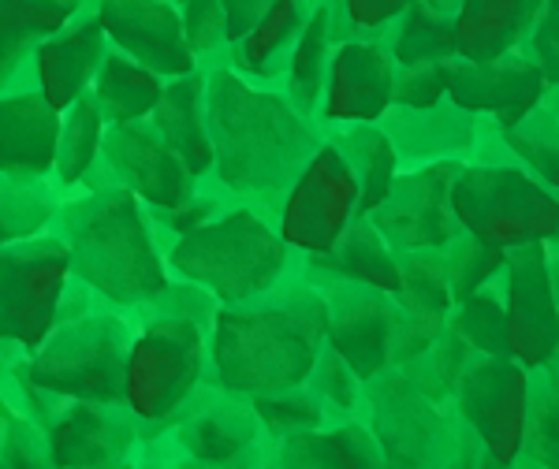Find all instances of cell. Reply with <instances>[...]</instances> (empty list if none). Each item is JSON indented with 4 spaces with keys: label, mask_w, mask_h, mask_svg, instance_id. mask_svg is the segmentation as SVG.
I'll use <instances>...</instances> for the list:
<instances>
[{
    "label": "cell",
    "mask_w": 559,
    "mask_h": 469,
    "mask_svg": "<svg viewBox=\"0 0 559 469\" xmlns=\"http://www.w3.org/2000/svg\"><path fill=\"white\" fill-rule=\"evenodd\" d=\"M324 339L329 299L310 287H287L265 299L239 302L216 313L213 365L228 392L273 395L310 381Z\"/></svg>",
    "instance_id": "1"
},
{
    "label": "cell",
    "mask_w": 559,
    "mask_h": 469,
    "mask_svg": "<svg viewBox=\"0 0 559 469\" xmlns=\"http://www.w3.org/2000/svg\"><path fill=\"white\" fill-rule=\"evenodd\" d=\"M205 123L213 168L239 194H284L318 153L302 112L284 97L254 89L231 68L205 79Z\"/></svg>",
    "instance_id": "2"
},
{
    "label": "cell",
    "mask_w": 559,
    "mask_h": 469,
    "mask_svg": "<svg viewBox=\"0 0 559 469\" xmlns=\"http://www.w3.org/2000/svg\"><path fill=\"white\" fill-rule=\"evenodd\" d=\"M71 273L108 302L134 305L168 291L165 261L142 213V197L128 187H108L60 213Z\"/></svg>",
    "instance_id": "3"
},
{
    "label": "cell",
    "mask_w": 559,
    "mask_h": 469,
    "mask_svg": "<svg viewBox=\"0 0 559 469\" xmlns=\"http://www.w3.org/2000/svg\"><path fill=\"white\" fill-rule=\"evenodd\" d=\"M168 261L187 284L239 305L273 291L287 265V242L258 213L236 209L179 234Z\"/></svg>",
    "instance_id": "4"
},
{
    "label": "cell",
    "mask_w": 559,
    "mask_h": 469,
    "mask_svg": "<svg viewBox=\"0 0 559 469\" xmlns=\"http://www.w3.org/2000/svg\"><path fill=\"white\" fill-rule=\"evenodd\" d=\"M131 342L128 324L116 317L90 313L68 324L60 321L34 350L26 381L75 402H120L128 387Z\"/></svg>",
    "instance_id": "5"
},
{
    "label": "cell",
    "mask_w": 559,
    "mask_h": 469,
    "mask_svg": "<svg viewBox=\"0 0 559 469\" xmlns=\"http://www.w3.org/2000/svg\"><path fill=\"white\" fill-rule=\"evenodd\" d=\"M452 209L459 228L496 250L559 239V197L519 168H459Z\"/></svg>",
    "instance_id": "6"
},
{
    "label": "cell",
    "mask_w": 559,
    "mask_h": 469,
    "mask_svg": "<svg viewBox=\"0 0 559 469\" xmlns=\"http://www.w3.org/2000/svg\"><path fill=\"white\" fill-rule=\"evenodd\" d=\"M71 254L64 239H34L0 246V339L38 350L60 324Z\"/></svg>",
    "instance_id": "7"
},
{
    "label": "cell",
    "mask_w": 559,
    "mask_h": 469,
    "mask_svg": "<svg viewBox=\"0 0 559 469\" xmlns=\"http://www.w3.org/2000/svg\"><path fill=\"white\" fill-rule=\"evenodd\" d=\"M205 369V332L194 317H160L139 332L128 358V387L123 402L139 418H165L173 413Z\"/></svg>",
    "instance_id": "8"
},
{
    "label": "cell",
    "mask_w": 559,
    "mask_h": 469,
    "mask_svg": "<svg viewBox=\"0 0 559 469\" xmlns=\"http://www.w3.org/2000/svg\"><path fill=\"white\" fill-rule=\"evenodd\" d=\"M358 216V176L332 142L318 146L302 176L292 183L280 209V234L287 246L324 254Z\"/></svg>",
    "instance_id": "9"
},
{
    "label": "cell",
    "mask_w": 559,
    "mask_h": 469,
    "mask_svg": "<svg viewBox=\"0 0 559 469\" xmlns=\"http://www.w3.org/2000/svg\"><path fill=\"white\" fill-rule=\"evenodd\" d=\"M455 392L466 425L477 432L485 450L503 466L515 462L522 444H526V425H530L526 365H519L515 358L481 354L477 362L466 365Z\"/></svg>",
    "instance_id": "10"
},
{
    "label": "cell",
    "mask_w": 559,
    "mask_h": 469,
    "mask_svg": "<svg viewBox=\"0 0 559 469\" xmlns=\"http://www.w3.org/2000/svg\"><path fill=\"white\" fill-rule=\"evenodd\" d=\"M503 310H508V350L519 365L545 369L559 347V299L552 287L545 242L508 250L503 265Z\"/></svg>",
    "instance_id": "11"
},
{
    "label": "cell",
    "mask_w": 559,
    "mask_h": 469,
    "mask_svg": "<svg viewBox=\"0 0 559 469\" xmlns=\"http://www.w3.org/2000/svg\"><path fill=\"white\" fill-rule=\"evenodd\" d=\"M455 176V160H437V165L395 179L384 202L369 213L388 246L407 250V254L411 250H444L463 231L452 209Z\"/></svg>",
    "instance_id": "12"
},
{
    "label": "cell",
    "mask_w": 559,
    "mask_h": 469,
    "mask_svg": "<svg viewBox=\"0 0 559 469\" xmlns=\"http://www.w3.org/2000/svg\"><path fill=\"white\" fill-rule=\"evenodd\" d=\"M97 20L116 52L139 60L160 79H183L194 71L198 52L187 41L176 0H102Z\"/></svg>",
    "instance_id": "13"
},
{
    "label": "cell",
    "mask_w": 559,
    "mask_h": 469,
    "mask_svg": "<svg viewBox=\"0 0 559 469\" xmlns=\"http://www.w3.org/2000/svg\"><path fill=\"white\" fill-rule=\"evenodd\" d=\"M403 305L384 291L350 284L329 299V347L355 369L358 381H373L381 369L400 362Z\"/></svg>",
    "instance_id": "14"
},
{
    "label": "cell",
    "mask_w": 559,
    "mask_h": 469,
    "mask_svg": "<svg viewBox=\"0 0 559 469\" xmlns=\"http://www.w3.org/2000/svg\"><path fill=\"white\" fill-rule=\"evenodd\" d=\"M105 160L116 176L153 209H176L194 191V171L168 146L165 134L146 123H112L105 131Z\"/></svg>",
    "instance_id": "15"
},
{
    "label": "cell",
    "mask_w": 559,
    "mask_h": 469,
    "mask_svg": "<svg viewBox=\"0 0 559 469\" xmlns=\"http://www.w3.org/2000/svg\"><path fill=\"white\" fill-rule=\"evenodd\" d=\"M545 71L534 57L508 52L500 60H448V97L466 112H492L503 128H515L545 97Z\"/></svg>",
    "instance_id": "16"
},
{
    "label": "cell",
    "mask_w": 559,
    "mask_h": 469,
    "mask_svg": "<svg viewBox=\"0 0 559 469\" xmlns=\"http://www.w3.org/2000/svg\"><path fill=\"white\" fill-rule=\"evenodd\" d=\"M395 105V57L373 41H340L324 79V120L373 123Z\"/></svg>",
    "instance_id": "17"
},
{
    "label": "cell",
    "mask_w": 559,
    "mask_h": 469,
    "mask_svg": "<svg viewBox=\"0 0 559 469\" xmlns=\"http://www.w3.org/2000/svg\"><path fill=\"white\" fill-rule=\"evenodd\" d=\"M381 450L384 469H452L455 458L448 455L452 436L429 399H421L418 387L403 381H388L381 395ZM463 450V444H459Z\"/></svg>",
    "instance_id": "18"
},
{
    "label": "cell",
    "mask_w": 559,
    "mask_h": 469,
    "mask_svg": "<svg viewBox=\"0 0 559 469\" xmlns=\"http://www.w3.org/2000/svg\"><path fill=\"white\" fill-rule=\"evenodd\" d=\"M64 112L45 101L41 89L0 94V171L45 179L57 171Z\"/></svg>",
    "instance_id": "19"
},
{
    "label": "cell",
    "mask_w": 559,
    "mask_h": 469,
    "mask_svg": "<svg viewBox=\"0 0 559 469\" xmlns=\"http://www.w3.org/2000/svg\"><path fill=\"white\" fill-rule=\"evenodd\" d=\"M105 26L97 15H83V20H71L64 31L52 34L49 41L38 49L34 57V79L38 89L45 94V101L60 112H68L79 97L94 86L97 71L105 64Z\"/></svg>",
    "instance_id": "20"
},
{
    "label": "cell",
    "mask_w": 559,
    "mask_h": 469,
    "mask_svg": "<svg viewBox=\"0 0 559 469\" xmlns=\"http://www.w3.org/2000/svg\"><path fill=\"white\" fill-rule=\"evenodd\" d=\"M403 268V287H400V305H403V339H400V362L426 354L432 342L440 339L452 313V284H448L444 254L432 250H411L407 261H400Z\"/></svg>",
    "instance_id": "21"
},
{
    "label": "cell",
    "mask_w": 559,
    "mask_h": 469,
    "mask_svg": "<svg viewBox=\"0 0 559 469\" xmlns=\"http://www.w3.org/2000/svg\"><path fill=\"white\" fill-rule=\"evenodd\" d=\"M545 0H463L455 12L459 60H500L534 34Z\"/></svg>",
    "instance_id": "22"
},
{
    "label": "cell",
    "mask_w": 559,
    "mask_h": 469,
    "mask_svg": "<svg viewBox=\"0 0 559 469\" xmlns=\"http://www.w3.org/2000/svg\"><path fill=\"white\" fill-rule=\"evenodd\" d=\"M83 0H0V94L23 83V71L52 34L75 20Z\"/></svg>",
    "instance_id": "23"
},
{
    "label": "cell",
    "mask_w": 559,
    "mask_h": 469,
    "mask_svg": "<svg viewBox=\"0 0 559 469\" xmlns=\"http://www.w3.org/2000/svg\"><path fill=\"white\" fill-rule=\"evenodd\" d=\"M112 402H75L52 425L49 447L64 469H116L131 447V425L116 413Z\"/></svg>",
    "instance_id": "24"
},
{
    "label": "cell",
    "mask_w": 559,
    "mask_h": 469,
    "mask_svg": "<svg viewBox=\"0 0 559 469\" xmlns=\"http://www.w3.org/2000/svg\"><path fill=\"white\" fill-rule=\"evenodd\" d=\"M153 128L165 134V142L183 157V165L194 176H205L213 168V142L210 123H205V75L191 71L183 79H173L153 108Z\"/></svg>",
    "instance_id": "25"
},
{
    "label": "cell",
    "mask_w": 559,
    "mask_h": 469,
    "mask_svg": "<svg viewBox=\"0 0 559 469\" xmlns=\"http://www.w3.org/2000/svg\"><path fill=\"white\" fill-rule=\"evenodd\" d=\"M321 268L344 276L347 284H362L384 294H400L403 287V268L395 254L388 250V239L377 231V224L369 216H355L350 228L340 234V242L324 254H313Z\"/></svg>",
    "instance_id": "26"
},
{
    "label": "cell",
    "mask_w": 559,
    "mask_h": 469,
    "mask_svg": "<svg viewBox=\"0 0 559 469\" xmlns=\"http://www.w3.org/2000/svg\"><path fill=\"white\" fill-rule=\"evenodd\" d=\"M160 94H165L160 75H153L150 68H142L139 60L123 57V52H108L94 79V101L102 105L108 123L146 120L157 108Z\"/></svg>",
    "instance_id": "27"
},
{
    "label": "cell",
    "mask_w": 559,
    "mask_h": 469,
    "mask_svg": "<svg viewBox=\"0 0 559 469\" xmlns=\"http://www.w3.org/2000/svg\"><path fill=\"white\" fill-rule=\"evenodd\" d=\"M280 469H384V450L358 425H344L329 436L292 432L280 450Z\"/></svg>",
    "instance_id": "28"
},
{
    "label": "cell",
    "mask_w": 559,
    "mask_h": 469,
    "mask_svg": "<svg viewBox=\"0 0 559 469\" xmlns=\"http://www.w3.org/2000/svg\"><path fill=\"white\" fill-rule=\"evenodd\" d=\"M332 146L344 153L347 165L358 176V213H373L395 183V165H400L395 142L388 139V131H377L369 123H355L350 131L336 134Z\"/></svg>",
    "instance_id": "29"
},
{
    "label": "cell",
    "mask_w": 559,
    "mask_h": 469,
    "mask_svg": "<svg viewBox=\"0 0 559 469\" xmlns=\"http://www.w3.org/2000/svg\"><path fill=\"white\" fill-rule=\"evenodd\" d=\"M466 108L452 105L444 112V108H403L400 116H395L392 131H388V139L395 142V153L400 146L414 153V157H444L448 153H459L466 149L474 142V128L471 120H466Z\"/></svg>",
    "instance_id": "30"
},
{
    "label": "cell",
    "mask_w": 559,
    "mask_h": 469,
    "mask_svg": "<svg viewBox=\"0 0 559 469\" xmlns=\"http://www.w3.org/2000/svg\"><path fill=\"white\" fill-rule=\"evenodd\" d=\"M332 64V12L329 4H313L306 15L302 34L295 38V49L287 57V89L299 112H310L321 101L324 79Z\"/></svg>",
    "instance_id": "31"
},
{
    "label": "cell",
    "mask_w": 559,
    "mask_h": 469,
    "mask_svg": "<svg viewBox=\"0 0 559 469\" xmlns=\"http://www.w3.org/2000/svg\"><path fill=\"white\" fill-rule=\"evenodd\" d=\"M57 194L45 187V179L0 171V246L41 234L45 224L57 220Z\"/></svg>",
    "instance_id": "32"
},
{
    "label": "cell",
    "mask_w": 559,
    "mask_h": 469,
    "mask_svg": "<svg viewBox=\"0 0 559 469\" xmlns=\"http://www.w3.org/2000/svg\"><path fill=\"white\" fill-rule=\"evenodd\" d=\"M105 112L94 101V94H83L75 105L64 112V131H60V149H57V176L60 183L71 187L79 179L90 176L97 153L105 146Z\"/></svg>",
    "instance_id": "33"
},
{
    "label": "cell",
    "mask_w": 559,
    "mask_h": 469,
    "mask_svg": "<svg viewBox=\"0 0 559 469\" xmlns=\"http://www.w3.org/2000/svg\"><path fill=\"white\" fill-rule=\"evenodd\" d=\"M392 57H395V64H440V60L459 57L455 52V20L432 12V8L421 4V0H414L407 12H403Z\"/></svg>",
    "instance_id": "34"
},
{
    "label": "cell",
    "mask_w": 559,
    "mask_h": 469,
    "mask_svg": "<svg viewBox=\"0 0 559 469\" xmlns=\"http://www.w3.org/2000/svg\"><path fill=\"white\" fill-rule=\"evenodd\" d=\"M302 26H306L302 0H273V8L261 15L254 31L239 41L242 68H247L250 75H269V71H273V60L299 38Z\"/></svg>",
    "instance_id": "35"
},
{
    "label": "cell",
    "mask_w": 559,
    "mask_h": 469,
    "mask_svg": "<svg viewBox=\"0 0 559 469\" xmlns=\"http://www.w3.org/2000/svg\"><path fill=\"white\" fill-rule=\"evenodd\" d=\"M452 328L471 342L474 350L492 358H511L508 350V310H503L500 294L489 284L474 291L471 299L459 302V313L452 317Z\"/></svg>",
    "instance_id": "36"
},
{
    "label": "cell",
    "mask_w": 559,
    "mask_h": 469,
    "mask_svg": "<svg viewBox=\"0 0 559 469\" xmlns=\"http://www.w3.org/2000/svg\"><path fill=\"white\" fill-rule=\"evenodd\" d=\"M503 265H508V250H496L489 242L474 239L471 231L455 234L444 246V268H448V284H452L455 302L481 291L496 273H503Z\"/></svg>",
    "instance_id": "37"
},
{
    "label": "cell",
    "mask_w": 559,
    "mask_h": 469,
    "mask_svg": "<svg viewBox=\"0 0 559 469\" xmlns=\"http://www.w3.org/2000/svg\"><path fill=\"white\" fill-rule=\"evenodd\" d=\"M250 432H254L250 413L210 410L187 425L183 444L191 447L198 458H205V462H228V458H236L239 450L250 444Z\"/></svg>",
    "instance_id": "38"
},
{
    "label": "cell",
    "mask_w": 559,
    "mask_h": 469,
    "mask_svg": "<svg viewBox=\"0 0 559 469\" xmlns=\"http://www.w3.org/2000/svg\"><path fill=\"white\" fill-rule=\"evenodd\" d=\"M534 112L526 120H519L515 128H503V134H508L511 149L534 165L537 176H545L548 183L559 187V120L556 116H534Z\"/></svg>",
    "instance_id": "39"
},
{
    "label": "cell",
    "mask_w": 559,
    "mask_h": 469,
    "mask_svg": "<svg viewBox=\"0 0 559 469\" xmlns=\"http://www.w3.org/2000/svg\"><path fill=\"white\" fill-rule=\"evenodd\" d=\"M258 418L276 432H306L321 425V402L310 392H273V395H258L254 402Z\"/></svg>",
    "instance_id": "40"
},
{
    "label": "cell",
    "mask_w": 559,
    "mask_h": 469,
    "mask_svg": "<svg viewBox=\"0 0 559 469\" xmlns=\"http://www.w3.org/2000/svg\"><path fill=\"white\" fill-rule=\"evenodd\" d=\"M522 447H530V458H537L545 469H559V387L540 392L530 406L526 444Z\"/></svg>",
    "instance_id": "41"
},
{
    "label": "cell",
    "mask_w": 559,
    "mask_h": 469,
    "mask_svg": "<svg viewBox=\"0 0 559 469\" xmlns=\"http://www.w3.org/2000/svg\"><path fill=\"white\" fill-rule=\"evenodd\" d=\"M448 94V60L440 64H403L395 71V105L400 108H437Z\"/></svg>",
    "instance_id": "42"
},
{
    "label": "cell",
    "mask_w": 559,
    "mask_h": 469,
    "mask_svg": "<svg viewBox=\"0 0 559 469\" xmlns=\"http://www.w3.org/2000/svg\"><path fill=\"white\" fill-rule=\"evenodd\" d=\"M179 15H183V31L194 52H213L221 41H228V15L221 0H183Z\"/></svg>",
    "instance_id": "43"
},
{
    "label": "cell",
    "mask_w": 559,
    "mask_h": 469,
    "mask_svg": "<svg viewBox=\"0 0 559 469\" xmlns=\"http://www.w3.org/2000/svg\"><path fill=\"white\" fill-rule=\"evenodd\" d=\"M0 469H64L57 462L49 444H41L31 429L15 425L4 436V447H0Z\"/></svg>",
    "instance_id": "44"
},
{
    "label": "cell",
    "mask_w": 559,
    "mask_h": 469,
    "mask_svg": "<svg viewBox=\"0 0 559 469\" xmlns=\"http://www.w3.org/2000/svg\"><path fill=\"white\" fill-rule=\"evenodd\" d=\"M313 381H318V395L321 399H332L336 406H355V369H350L344 358L336 354L332 347H324L321 350V358H318V365H313Z\"/></svg>",
    "instance_id": "45"
},
{
    "label": "cell",
    "mask_w": 559,
    "mask_h": 469,
    "mask_svg": "<svg viewBox=\"0 0 559 469\" xmlns=\"http://www.w3.org/2000/svg\"><path fill=\"white\" fill-rule=\"evenodd\" d=\"M534 60L548 83H559V0H545V12L534 26Z\"/></svg>",
    "instance_id": "46"
},
{
    "label": "cell",
    "mask_w": 559,
    "mask_h": 469,
    "mask_svg": "<svg viewBox=\"0 0 559 469\" xmlns=\"http://www.w3.org/2000/svg\"><path fill=\"white\" fill-rule=\"evenodd\" d=\"M411 4L414 0H344V12L358 31H377V26L400 20Z\"/></svg>",
    "instance_id": "47"
},
{
    "label": "cell",
    "mask_w": 559,
    "mask_h": 469,
    "mask_svg": "<svg viewBox=\"0 0 559 469\" xmlns=\"http://www.w3.org/2000/svg\"><path fill=\"white\" fill-rule=\"evenodd\" d=\"M228 15V41H242L258 26L261 15L273 8V0H221Z\"/></svg>",
    "instance_id": "48"
},
{
    "label": "cell",
    "mask_w": 559,
    "mask_h": 469,
    "mask_svg": "<svg viewBox=\"0 0 559 469\" xmlns=\"http://www.w3.org/2000/svg\"><path fill=\"white\" fill-rule=\"evenodd\" d=\"M421 4H429L432 12L448 15V20H455V12H459V4H463V0H421Z\"/></svg>",
    "instance_id": "49"
},
{
    "label": "cell",
    "mask_w": 559,
    "mask_h": 469,
    "mask_svg": "<svg viewBox=\"0 0 559 469\" xmlns=\"http://www.w3.org/2000/svg\"><path fill=\"white\" fill-rule=\"evenodd\" d=\"M474 469H508V466H503V462H496V458L489 455V450H485V455H477Z\"/></svg>",
    "instance_id": "50"
},
{
    "label": "cell",
    "mask_w": 559,
    "mask_h": 469,
    "mask_svg": "<svg viewBox=\"0 0 559 469\" xmlns=\"http://www.w3.org/2000/svg\"><path fill=\"white\" fill-rule=\"evenodd\" d=\"M548 369H552V387H559V347H556V354L548 358Z\"/></svg>",
    "instance_id": "51"
},
{
    "label": "cell",
    "mask_w": 559,
    "mask_h": 469,
    "mask_svg": "<svg viewBox=\"0 0 559 469\" xmlns=\"http://www.w3.org/2000/svg\"><path fill=\"white\" fill-rule=\"evenodd\" d=\"M552 287H556V299H559V268L552 273Z\"/></svg>",
    "instance_id": "52"
},
{
    "label": "cell",
    "mask_w": 559,
    "mask_h": 469,
    "mask_svg": "<svg viewBox=\"0 0 559 469\" xmlns=\"http://www.w3.org/2000/svg\"><path fill=\"white\" fill-rule=\"evenodd\" d=\"M179 4H183V0H179Z\"/></svg>",
    "instance_id": "53"
}]
</instances>
